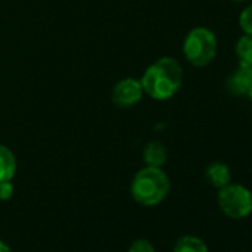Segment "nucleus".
<instances>
[{"label":"nucleus","mask_w":252,"mask_h":252,"mask_svg":"<svg viewBox=\"0 0 252 252\" xmlns=\"http://www.w3.org/2000/svg\"><path fill=\"white\" fill-rule=\"evenodd\" d=\"M17 168L18 162L14 152L5 144H0V181L14 180Z\"/></svg>","instance_id":"obj_9"},{"label":"nucleus","mask_w":252,"mask_h":252,"mask_svg":"<svg viewBox=\"0 0 252 252\" xmlns=\"http://www.w3.org/2000/svg\"><path fill=\"white\" fill-rule=\"evenodd\" d=\"M236 57L239 60V65H243L252 70V34H242L236 42Z\"/></svg>","instance_id":"obj_10"},{"label":"nucleus","mask_w":252,"mask_h":252,"mask_svg":"<svg viewBox=\"0 0 252 252\" xmlns=\"http://www.w3.org/2000/svg\"><path fill=\"white\" fill-rule=\"evenodd\" d=\"M230 2H237V3H240V2H251V0H230Z\"/></svg>","instance_id":"obj_17"},{"label":"nucleus","mask_w":252,"mask_h":252,"mask_svg":"<svg viewBox=\"0 0 252 252\" xmlns=\"http://www.w3.org/2000/svg\"><path fill=\"white\" fill-rule=\"evenodd\" d=\"M205 177H206V181L215 187L217 190L222 189L224 186L230 184L231 183V169L227 163L224 162H212L206 166L205 169Z\"/></svg>","instance_id":"obj_7"},{"label":"nucleus","mask_w":252,"mask_h":252,"mask_svg":"<svg viewBox=\"0 0 252 252\" xmlns=\"http://www.w3.org/2000/svg\"><path fill=\"white\" fill-rule=\"evenodd\" d=\"M0 252H12L9 245H6L3 240H0Z\"/></svg>","instance_id":"obj_15"},{"label":"nucleus","mask_w":252,"mask_h":252,"mask_svg":"<svg viewBox=\"0 0 252 252\" xmlns=\"http://www.w3.org/2000/svg\"><path fill=\"white\" fill-rule=\"evenodd\" d=\"M217 203L225 217L243 220L252 214V191L243 184L231 181L218 190Z\"/></svg>","instance_id":"obj_4"},{"label":"nucleus","mask_w":252,"mask_h":252,"mask_svg":"<svg viewBox=\"0 0 252 252\" xmlns=\"http://www.w3.org/2000/svg\"><path fill=\"white\" fill-rule=\"evenodd\" d=\"M172 252H208V246L200 237L186 234L177 239Z\"/></svg>","instance_id":"obj_11"},{"label":"nucleus","mask_w":252,"mask_h":252,"mask_svg":"<svg viewBox=\"0 0 252 252\" xmlns=\"http://www.w3.org/2000/svg\"><path fill=\"white\" fill-rule=\"evenodd\" d=\"M143 160L146 166L162 168L168 160V149L162 141H150L143 149Z\"/></svg>","instance_id":"obj_8"},{"label":"nucleus","mask_w":252,"mask_h":252,"mask_svg":"<svg viewBox=\"0 0 252 252\" xmlns=\"http://www.w3.org/2000/svg\"><path fill=\"white\" fill-rule=\"evenodd\" d=\"M248 98H249L251 102H252V85H251V89H249V92H248Z\"/></svg>","instance_id":"obj_16"},{"label":"nucleus","mask_w":252,"mask_h":252,"mask_svg":"<svg viewBox=\"0 0 252 252\" xmlns=\"http://www.w3.org/2000/svg\"><path fill=\"white\" fill-rule=\"evenodd\" d=\"M171 190L168 174L162 168L144 166L131 181V196L143 206H156L162 203Z\"/></svg>","instance_id":"obj_2"},{"label":"nucleus","mask_w":252,"mask_h":252,"mask_svg":"<svg viewBox=\"0 0 252 252\" xmlns=\"http://www.w3.org/2000/svg\"><path fill=\"white\" fill-rule=\"evenodd\" d=\"M239 27L245 34H252V0L239 15Z\"/></svg>","instance_id":"obj_12"},{"label":"nucleus","mask_w":252,"mask_h":252,"mask_svg":"<svg viewBox=\"0 0 252 252\" xmlns=\"http://www.w3.org/2000/svg\"><path fill=\"white\" fill-rule=\"evenodd\" d=\"M218 52V39L215 33L203 26L191 29L183 40V55L186 61L196 67L202 68L209 65Z\"/></svg>","instance_id":"obj_3"},{"label":"nucleus","mask_w":252,"mask_h":252,"mask_svg":"<svg viewBox=\"0 0 252 252\" xmlns=\"http://www.w3.org/2000/svg\"><path fill=\"white\" fill-rule=\"evenodd\" d=\"M227 91L234 96H248L252 85V70L239 65L227 79Z\"/></svg>","instance_id":"obj_6"},{"label":"nucleus","mask_w":252,"mask_h":252,"mask_svg":"<svg viewBox=\"0 0 252 252\" xmlns=\"http://www.w3.org/2000/svg\"><path fill=\"white\" fill-rule=\"evenodd\" d=\"M144 96L140 79L123 77L114 83L111 89V101L119 108H131L137 105Z\"/></svg>","instance_id":"obj_5"},{"label":"nucleus","mask_w":252,"mask_h":252,"mask_svg":"<svg viewBox=\"0 0 252 252\" xmlns=\"http://www.w3.org/2000/svg\"><path fill=\"white\" fill-rule=\"evenodd\" d=\"M128 252H156L155 246L147 239H137L128 248Z\"/></svg>","instance_id":"obj_13"},{"label":"nucleus","mask_w":252,"mask_h":252,"mask_svg":"<svg viewBox=\"0 0 252 252\" xmlns=\"http://www.w3.org/2000/svg\"><path fill=\"white\" fill-rule=\"evenodd\" d=\"M184 70L174 57H162L153 61L140 77L144 95L155 101L174 98L183 86Z\"/></svg>","instance_id":"obj_1"},{"label":"nucleus","mask_w":252,"mask_h":252,"mask_svg":"<svg viewBox=\"0 0 252 252\" xmlns=\"http://www.w3.org/2000/svg\"><path fill=\"white\" fill-rule=\"evenodd\" d=\"M14 191H15V187L12 184V180L0 181V200H2V202L9 200L14 196Z\"/></svg>","instance_id":"obj_14"}]
</instances>
